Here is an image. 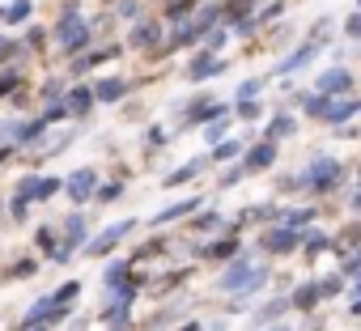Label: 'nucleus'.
Returning <instances> with one entry per match:
<instances>
[{"label": "nucleus", "instance_id": "nucleus-1", "mask_svg": "<svg viewBox=\"0 0 361 331\" xmlns=\"http://www.w3.org/2000/svg\"><path fill=\"white\" fill-rule=\"evenodd\" d=\"M264 280H268L264 268H255L251 259H234L230 272L221 276V289H226V293H247V289H259Z\"/></svg>", "mask_w": 361, "mask_h": 331}, {"label": "nucleus", "instance_id": "nucleus-2", "mask_svg": "<svg viewBox=\"0 0 361 331\" xmlns=\"http://www.w3.org/2000/svg\"><path fill=\"white\" fill-rule=\"evenodd\" d=\"M56 39H60L64 51H81V47L90 43V26H85V18H81L77 9H68V13L60 18V26H56Z\"/></svg>", "mask_w": 361, "mask_h": 331}, {"label": "nucleus", "instance_id": "nucleus-3", "mask_svg": "<svg viewBox=\"0 0 361 331\" xmlns=\"http://www.w3.org/2000/svg\"><path fill=\"white\" fill-rule=\"evenodd\" d=\"M306 183H310L314 192H331V187L340 183V161H336V157H319L310 170H306Z\"/></svg>", "mask_w": 361, "mask_h": 331}, {"label": "nucleus", "instance_id": "nucleus-4", "mask_svg": "<svg viewBox=\"0 0 361 331\" xmlns=\"http://www.w3.org/2000/svg\"><path fill=\"white\" fill-rule=\"evenodd\" d=\"M314 89H319V98H340V94L353 89V73H348V68H327V73L314 81Z\"/></svg>", "mask_w": 361, "mask_h": 331}, {"label": "nucleus", "instance_id": "nucleus-5", "mask_svg": "<svg viewBox=\"0 0 361 331\" xmlns=\"http://www.w3.org/2000/svg\"><path fill=\"white\" fill-rule=\"evenodd\" d=\"M132 230H136V221H115V225H106V230L94 238V246H90V251H94V255H106V251H115V242H123Z\"/></svg>", "mask_w": 361, "mask_h": 331}, {"label": "nucleus", "instance_id": "nucleus-6", "mask_svg": "<svg viewBox=\"0 0 361 331\" xmlns=\"http://www.w3.org/2000/svg\"><path fill=\"white\" fill-rule=\"evenodd\" d=\"M217 13H221L217 5H204V9L196 13V22H192V26H183V30H178V39H174V43H178V47H188V43H196V39H200V35H204V30L213 26V18H217Z\"/></svg>", "mask_w": 361, "mask_h": 331}, {"label": "nucleus", "instance_id": "nucleus-7", "mask_svg": "<svg viewBox=\"0 0 361 331\" xmlns=\"http://www.w3.org/2000/svg\"><path fill=\"white\" fill-rule=\"evenodd\" d=\"M64 187H68V196H73L77 204H85V200L98 192V175H94V170H77V175H68Z\"/></svg>", "mask_w": 361, "mask_h": 331}, {"label": "nucleus", "instance_id": "nucleus-8", "mask_svg": "<svg viewBox=\"0 0 361 331\" xmlns=\"http://www.w3.org/2000/svg\"><path fill=\"white\" fill-rule=\"evenodd\" d=\"M361 111V102H353V98H340V102H327V111H323V123H331V127H340V123H348L353 115Z\"/></svg>", "mask_w": 361, "mask_h": 331}, {"label": "nucleus", "instance_id": "nucleus-9", "mask_svg": "<svg viewBox=\"0 0 361 331\" xmlns=\"http://www.w3.org/2000/svg\"><path fill=\"white\" fill-rule=\"evenodd\" d=\"M264 246H268V251H272V255H289V251H293V246H298V234H293V230H285V225H281V230H272V234H268V238H264Z\"/></svg>", "mask_w": 361, "mask_h": 331}, {"label": "nucleus", "instance_id": "nucleus-10", "mask_svg": "<svg viewBox=\"0 0 361 331\" xmlns=\"http://www.w3.org/2000/svg\"><path fill=\"white\" fill-rule=\"evenodd\" d=\"M221 68H226V64H221V60H217V56H196V60H192V68H188V73H192V81H209V77H217V73H221Z\"/></svg>", "mask_w": 361, "mask_h": 331}, {"label": "nucleus", "instance_id": "nucleus-11", "mask_svg": "<svg viewBox=\"0 0 361 331\" xmlns=\"http://www.w3.org/2000/svg\"><path fill=\"white\" fill-rule=\"evenodd\" d=\"M272 161H276V144L264 140V144H255V149L247 153V170H264V166H272Z\"/></svg>", "mask_w": 361, "mask_h": 331}, {"label": "nucleus", "instance_id": "nucleus-12", "mask_svg": "<svg viewBox=\"0 0 361 331\" xmlns=\"http://www.w3.org/2000/svg\"><path fill=\"white\" fill-rule=\"evenodd\" d=\"M157 39H161V26H157V22H136V30H132L128 43H132V47H153Z\"/></svg>", "mask_w": 361, "mask_h": 331}, {"label": "nucleus", "instance_id": "nucleus-13", "mask_svg": "<svg viewBox=\"0 0 361 331\" xmlns=\"http://www.w3.org/2000/svg\"><path fill=\"white\" fill-rule=\"evenodd\" d=\"M323 297V289H319V280H310V285H302L289 301H293V310H314V301Z\"/></svg>", "mask_w": 361, "mask_h": 331}, {"label": "nucleus", "instance_id": "nucleus-14", "mask_svg": "<svg viewBox=\"0 0 361 331\" xmlns=\"http://www.w3.org/2000/svg\"><path fill=\"white\" fill-rule=\"evenodd\" d=\"M196 208H200V200H196V196H192V200H183V204H170L166 213H157V217H153V225H166V221H178V217H188V213H196Z\"/></svg>", "mask_w": 361, "mask_h": 331}, {"label": "nucleus", "instance_id": "nucleus-15", "mask_svg": "<svg viewBox=\"0 0 361 331\" xmlns=\"http://www.w3.org/2000/svg\"><path fill=\"white\" fill-rule=\"evenodd\" d=\"M94 102H98V98H94V89H85V85H81V89H73V94H68V115H85Z\"/></svg>", "mask_w": 361, "mask_h": 331}, {"label": "nucleus", "instance_id": "nucleus-16", "mask_svg": "<svg viewBox=\"0 0 361 331\" xmlns=\"http://www.w3.org/2000/svg\"><path fill=\"white\" fill-rule=\"evenodd\" d=\"M314 51H319V43H302V47H298V51H293V56L281 64V73H298V68H302V64H306Z\"/></svg>", "mask_w": 361, "mask_h": 331}, {"label": "nucleus", "instance_id": "nucleus-17", "mask_svg": "<svg viewBox=\"0 0 361 331\" xmlns=\"http://www.w3.org/2000/svg\"><path fill=\"white\" fill-rule=\"evenodd\" d=\"M204 255H209V259H234V255H238V242H234V238L209 242V246H204Z\"/></svg>", "mask_w": 361, "mask_h": 331}, {"label": "nucleus", "instance_id": "nucleus-18", "mask_svg": "<svg viewBox=\"0 0 361 331\" xmlns=\"http://www.w3.org/2000/svg\"><path fill=\"white\" fill-rule=\"evenodd\" d=\"M119 94H123V81H115V77L98 81V89H94V98H102V102H115Z\"/></svg>", "mask_w": 361, "mask_h": 331}, {"label": "nucleus", "instance_id": "nucleus-19", "mask_svg": "<svg viewBox=\"0 0 361 331\" xmlns=\"http://www.w3.org/2000/svg\"><path fill=\"white\" fill-rule=\"evenodd\" d=\"M30 9H35L30 0H13V5H5V22H13V26H18V22H26V18H30Z\"/></svg>", "mask_w": 361, "mask_h": 331}, {"label": "nucleus", "instance_id": "nucleus-20", "mask_svg": "<svg viewBox=\"0 0 361 331\" xmlns=\"http://www.w3.org/2000/svg\"><path fill=\"white\" fill-rule=\"evenodd\" d=\"M293 132V119L289 115H276L272 123H268V140H281V136H289Z\"/></svg>", "mask_w": 361, "mask_h": 331}, {"label": "nucleus", "instance_id": "nucleus-21", "mask_svg": "<svg viewBox=\"0 0 361 331\" xmlns=\"http://www.w3.org/2000/svg\"><path fill=\"white\" fill-rule=\"evenodd\" d=\"M314 221V208H293L285 213V230H298V225H310Z\"/></svg>", "mask_w": 361, "mask_h": 331}, {"label": "nucleus", "instance_id": "nucleus-22", "mask_svg": "<svg viewBox=\"0 0 361 331\" xmlns=\"http://www.w3.org/2000/svg\"><path fill=\"white\" fill-rule=\"evenodd\" d=\"M196 170H200V161H188V166H178V170H174V175L166 179V187H178V183H188V179H192Z\"/></svg>", "mask_w": 361, "mask_h": 331}, {"label": "nucleus", "instance_id": "nucleus-23", "mask_svg": "<svg viewBox=\"0 0 361 331\" xmlns=\"http://www.w3.org/2000/svg\"><path fill=\"white\" fill-rule=\"evenodd\" d=\"M60 187H64L60 179H39V192H35V200H51V196H56Z\"/></svg>", "mask_w": 361, "mask_h": 331}, {"label": "nucleus", "instance_id": "nucleus-24", "mask_svg": "<svg viewBox=\"0 0 361 331\" xmlns=\"http://www.w3.org/2000/svg\"><path fill=\"white\" fill-rule=\"evenodd\" d=\"M221 111H226V106H213V102H209V106H200V111H196V115H192L188 123H204V119H217Z\"/></svg>", "mask_w": 361, "mask_h": 331}, {"label": "nucleus", "instance_id": "nucleus-25", "mask_svg": "<svg viewBox=\"0 0 361 331\" xmlns=\"http://www.w3.org/2000/svg\"><path fill=\"white\" fill-rule=\"evenodd\" d=\"M77 289H81V285H77V280H68V285H64V289H60V293H56L51 301H56V306H68V301L77 297Z\"/></svg>", "mask_w": 361, "mask_h": 331}, {"label": "nucleus", "instance_id": "nucleus-26", "mask_svg": "<svg viewBox=\"0 0 361 331\" xmlns=\"http://www.w3.org/2000/svg\"><path fill=\"white\" fill-rule=\"evenodd\" d=\"M285 306H289V301H272V306H264V310L255 314V323H272V318H276V314H281Z\"/></svg>", "mask_w": 361, "mask_h": 331}, {"label": "nucleus", "instance_id": "nucleus-27", "mask_svg": "<svg viewBox=\"0 0 361 331\" xmlns=\"http://www.w3.org/2000/svg\"><path fill=\"white\" fill-rule=\"evenodd\" d=\"M234 153H238V140H221V144L213 149V157H217V161H226V157H234Z\"/></svg>", "mask_w": 361, "mask_h": 331}, {"label": "nucleus", "instance_id": "nucleus-28", "mask_svg": "<svg viewBox=\"0 0 361 331\" xmlns=\"http://www.w3.org/2000/svg\"><path fill=\"white\" fill-rule=\"evenodd\" d=\"M123 276H128V263H123V259H119V263H111V268H106V285H119V280H123Z\"/></svg>", "mask_w": 361, "mask_h": 331}, {"label": "nucleus", "instance_id": "nucleus-29", "mask_svg": "<svg viewBox=\"0 0 361 331\" xmlns=\"http://www.w3.org/2000/svg\"><path fill=\"white\" fill-rule=\"evenodd\" d=\"M247 5H259V0H230L226 13H230V18H243V13H247Z\"/></svg>", "mask_w": 361, "mask_h": 331}, {"label": "nucleus", "instance_id": "nucleus-30", "mask_svg": "<svg viewBox=\"0 0 361 331\" xmlns=\"http://www.w3.org/2000/svg\"><path fill=\"white\" fill-rule=\"evenodd\" d=\"M319 289H323V297H336L344 285H340V276H327V280H319Z\"/></svg>", "mask_w": 361, "mask_h": 331}, {"label": "nucleus", "instance_id": "nucleus-31", "mask_svg": "<svg viewBox=\"0 0 361 331\" xmlns=\"http://www.w3.org/2000/svg\"><path fill=\"white\" fill-rule=\"evenodd\" d=\"M39 246H43V251H47V255L56 259V251H51V246H56V238H51V230H39Z\"/></svg>", "mask_w": 361, "mask_h": 331}, {"label": "nucleus", "instance_id": "nucleus-32", "mask_svg": "<svg viewBox=\"0 0 361 331\" xmlns=\"http://www.w3.org/2000/svg\"><path fill=\"white\" fill-rule=\"evenodd\" d=\"M344 30H348V35H353V39H361V13H353V18H348V22H344Z\"/></svg>", "mask_w": 361, "mask_h": 331}, {"label": "nucleus", "instance_id": "nucleus-33", "mask_svg": "<svg viewBox=\"0 0 361 331\" xmlns=\"http://www.w3.org/2000/svg\"><path fill=\"white\" fill-rule=\"evenodd\" d=\"M18 85V73H0V94H9Z\"/></svg>", "mask_w": 361, "mask_h": 331}, {"label": "nucleus", "instance_id": "nucleus-34", "mask_svg": "<svg viewBox=\"0 0 361 331\" xmlns=\"http://www.w3.org/2000/svg\"><path fill=\"white\" fill-rule=\"evenodd\" d=\"M259 85H264V81H247V85H243V89H238V98H243V102H247V98H251V94H259Z\"/></svg>", "mask_w": 361, "mask_h": 331}, {"label": "nucleus", "instance_id": "nucleus-35", "mask_svg": "<svg viewBox=\"0 0 361 331\" xmlns=\"http://www.w3.org/2000/svg\"><path fill=\"white\" fill-rule=\"evenodd\" d=\"M119 13H123V18H136V13H140V5H136V0H123Z\"/></svg>", "mask_w": 361, "mask_h": 331}, {"label": "nucleus", "instance_id": "nucleus-36", "mask_svg": "<svg viewBox=\"0 0 361 331\" xmlns=\"http://www.w3.org/2000/svg\"><path fill=\"white\" fill-rule=\"evenodd\" d=\"M119 192H123V187H119V183H111V187H102V192H98V200H115Z\"/></svg>", "mask_w": 361, "mask_h": 331}, {"label": "nucleus", "instance_id": "nucleus-37", "mask_svg": "<svg viewBox=\"0 0 361 331\" xmlns=\"http://www.w3.org/2000/svg\"><path fill=\"white\" fill-rule=\"evenodd\" d=\"M238 115H243V119H255V115H259V106H251V102H243V106H238Z\"/></svg>", "mask_w": 361, "mask_h": 331}, {"label": "nucleus", "instance_id": "nucleus-38", "mask_svg": "<svg viewBox=\"0 0 361 331\" xmlns=\"http://www.w3.org/2000/svg\"><path fill=\"white\" fill-rule=\"evenodd\" d=\"M9 153H13V144H0V161H5V157H9Z\"/></svg>", "mask_w": 361, "mask_h": 331}, {"label": "nucleus", "instance_id": "nucleus-39", "mask_svg": "<svg viewBox=\"0 0 361 331\" xmlns=\"http://www.w3.org/2000/svg\"><path fill=\"white\" fill-rule=\"evenodd\" d=\"M357 293H361V276H357Z\"/></svg>", "mask_w": 361, "mask_h": 331}, {"label": "nucleus", "instance_id": "nucleus-40", "mask_svg": "<svg viewBox=\"0 0 361 331\" xmlns=\"http://www.w3.org/2000/svg\"><path fill=\"white\" fill-rule=\"evenodd\" d=\"M22 331H39V327H22Z\"/></svg>", "mask_w": 361, "mask_h": 331}, {"label": "nucleus", "instance_id": "nucleus-41", "mask_svg": "<svg viewBox=\"0 0 361 331\" xmlns=\"http://www.w3.org/2000/svg\"><path fill=\"white\" fill-rule=\"evenodd\" d=\"M353 204H361V192H357V200H353Z\"/></svg>", "mask_w": 361, "mask_h": 331}, {"label": "nucleus", "instance_id": "nucleus-42", "mask_svg": "<svg viewBox=\"0 0 361 331\" xmlns=\"http://www.w3.org/2000/svg\"><path fill=\"white\" fill-rule=\"evenodd\" d=\"M272 331H289V327H272Z\"/></svg>", "mask_w": 361, "mask_h": 331}, {"label": "nucleus", "instance_id": "nucleus-43", "mask_svg": "<svg viewBox=\"0 0 361 331\" xmlns=\"http://www.w3.org/2000/svg\"><path fill=\"white\" fill-rule=\"evenodd\" d=\"M73 331H85V327H73Z\"/></svg>", "mask_w": 361, "mask_h": 331}, {"label": "nucleus", "instance_id": "nucleus-44", "mask_svg": "<svg viewBox=\"0 0 361 331\" xmlns=\"http://www.w3.org/2000/svg\"><path fill=\"white\" fill-rule=\"evenodd\" d=\"M357 5H361V0H357Z\"/></svg>", "mask_w": 361, "mask_h": 331}]
</instances>
